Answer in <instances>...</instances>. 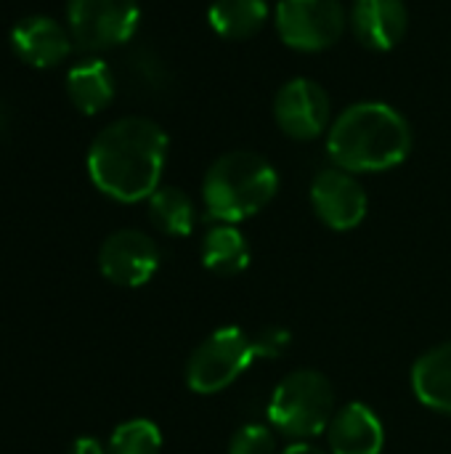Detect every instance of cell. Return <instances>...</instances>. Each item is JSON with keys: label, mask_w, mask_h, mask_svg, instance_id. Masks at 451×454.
I'll list each match as a JSON object with an SVG mask.
<instances>
[{"label": "cell", "mask_w": 451, "mask_h": 454, "mask_svg": "<svg viewBox=\"0 0 451 454\" xmlns=\"http://www.w3.org/2000/svg\"><path fill=\"white\" fill-rule=\"evenodd\" d=\"M348 16L340 0H279L276 29L295 51H327L346 32Z\"/></svg>", "instance_id": "cell-7"}, {"label": "cell", "mask_w": 451, "mask_h": 454, "mask_svg": "<svg viewBox=\"0 0 451 454\" xmlns=\"http://www.w3.org/2000/svg\"><path fill=\"white\" fill-rule=\"evenodd\" d=\"M167 157V136L149 117H120L109 122L88 149L93 186L117 202H141L159 189Z\"/></svg>", "instance_id": "cell-1"}, {"label": "cell", "mask_w": 451, "mask_h": 454, "mask_svg": "<svg viewBox=\"0 0 451 454\" xmlns=\"http://www.w3.org/2000/svg\"><path fill=\"white\" fill-rule=\"evenodd\" d=\"M66 454H106V450L101 447L98 439H93V436H80V439L72 442V447H69V452Z\"/></svg>", "instance_id": "cell-23"}, {"label": "cell", "mask_w": 451, "mask_h": 454, "mask_svg": "<svg viewBox=\"0 0 451 454\" xmlns=\"http://www.w3.org/2000/svg\"><path fill=\"white\" fill-rule=\"evenodd\" d=\"M332 383L316 370L290 372L271 394L268 420L287 439H314L327 431L335 415Z\"/></svg>", "instance_id": "cell-4"}, {"label": "cell", "mask_w": 451, "mask_h": 454, "mask_svg": "<svg viewBox=\"0 0 451 454\" xmlns=\"http://www.w3.org/2000/svg\"><path fill=\"white\" fill-rule=\"evenodd\" d=\"M282 454H332V452H324V450H319V447H314V444H308V442H298V444H290V447H287Z\"/></svg>", "instance_id": "cell-24"}, {"label": "cell", "mask_w": 451, "mask_h": 454, "mask_svg": "<svg viewBox=\"0 0 451 454\" xmlns=\"http://www.w3.org/2000/svg\"><path fill=\"white\" fill-rule=\"evenodd\" d=\"M255 362L253 335L242 327H223L207 335L186 362V386L210 396L226 391Z\"/></svg>", "instance_id": "cell-5"}, {"label": "cell", "mask_w": 451, "mask_h": 454, "mask_svg": "<svg viewBox=\"0 0 451 454\" xmlns=\"http://www.w3.org/2000/svg\"><path fill=\"white\" fill-rule=\"evenodd\" d=\"M162 450V434L152 420L133 418L114 428L106 454H159Z\"/></svg>", "instance_id": "cell-19"}, {"label": "cell", "mask_w": 451, "mask_h": 454, "mask_svg": "<svg viewBox=\"0 0 451 454\" xmlns=\"http://www.w3.org/2000/svg\"><path fill=\"white\" fill-rule=\"evenodd\" d=\"M207 19L221 37L247 40L263 29L268 19V5L266 0H215Z\"/></svg>", "instance_id": "cell-17"}, {"label": "cell", "mask_w": 451, "mask_h": 454, "mask_svg": "<svg viewBox=\"0 0 451 454\" xmlns=\"http://www.w3.org/2000/svg\"><path fill=\"white\" fill-rule=\"evenodd\" d=\"M66 96L82 114H98L114 98V72L104 59H82L66 74Z\"/></svg>", "instance_id": "cell-14"}, {"label": "cell", "mask_w": 451, "mask_h": 454, "mask_svg": "<svg viewBox=\"0 0 451 454\" xmlns=\"http://www.w3.org/2000/svg\"><path fill=\"white\" fill-rule=\"evenodd\" d=\"M311 205L319 221L335 231L356 229L367 215V192L364 186L343 168H327L316 173L311 184Z\"/></svg>", "instance_id": "cell-9"}, {"label": "cell", "mask_w": 451, "mask_h": 454, "mask_svg": "<svg viewBox=\"0 0 451 454\" xmlns=\"http://www.w3.org/2000/svg\"><path fill=\"white\" fill-rule=\"evenodd\" d=\"M98 269L117 287H144L159 269V247L138 229H120L104 239Z\"/></svg>", "instance_id": "cell-8"}, {"label": "cell", "mask_w": 451, "mask_h": 454, "mask_svg": "<svg viewBox=\"0 0 451 454\" xmlns=\"http://www.w3.org/2000/svg\"><path fill=\"white\" fill-rule=\"evenodd\" d=\"M412 388L425 407L451 415V343L431 348L415 362Z\"/></svg>", "instance_id": "cell-15"}, {"label": "cell", "mask_w": 451, "mask_h": 454, "mask_svg": "<svg viewBox=\"0 0 451 454\" xmlns=\"http://www.w3.org/2000/svg\"><path fill=\"white\" fill-rule=\"evenodd\" d=\"M141 19L138 0H69L66 27L77 48L109 51L128 43Z\"/></svg>", "instance_id": "cell-6"}, {"label": "cell", "mask_w": 451, "mask_h": 454, "mask_svg": "<svg viewBox=\"0 0 451 454\" xmlns=\"http://www.w3.org/2000/svg\"><path fill=\"white\" fill-rule=\"evenodd\" d=\"M292 343V335L287 327H263L258 335H253L255 359H276L282 356Z\"/></svg>", "instance_id": "cell-22"}, {"label": "cell", "mask_w": 451, "mask_h": 454, "mask_svg": "<svg viewBox=\"0 0 451 454\" xmlns=\"http://www.w3.org/2000/svg\"><path fill=\"white\" fill-rule=\"evenodd\" d=\"M412 149L407 117L383 101L348 106L330 128L327 152L348 173H380L401 165Z\"/></svg>", "instance_id": "cell-2"}, {"label": "cell", "mask_w": 451, "mask_h": 454, "mask_svg": "<svg viewBox=\"0 0 451 454\" xmlns=\"http://www.w3.org/2000/svg\"><path fill=\"white\" fill-rule=\"evenodd\" d=\"M202 263L215 277H237L250 266V245L234 223L213 226L202 239Z\"/></svg>", "instance_id": "cell-16"}, {"label": "cell", "mask_w": 451, "mask_h": 454, "mask_svg": "<svg viewBox=\"0 0 451 454\" xmlns=\"http://www.w3.org/2000/svg\"><path fill=\"white\" fill-rule=\"evenodd\" d=\"M279 176L274 165L250 149L221 154L205 173L202 200L207 213L223 223H239L260 213L276 194Z\"/></svg>", "instance_id": "cell-3"}, {"label": "cell", "mask_w": 451, "mask_h": 454, "mask_svg": "<svg viewBox=\"0 0 451 454\" xmlns=\"http://www.w3.org/2000/svg\"><path fill=\"white\" fill-rule=\"evenodd\" d=\"M351 27L362 45L372 51H391L401 43L409 27V11L404 0H356L351 11Z\"/></svg>", "instance_id": "cell-12"}, {"label": "cell", "mask_w": 451, "mask_h": 454, "mask_svg": "<svg viewBox=\"0 0 451 454\" xmlns=\"http://www.w3.org/2000/svg\"><path fill=\"white\" fill-rule=\"evenodd\" d=\"M72 43L69 29L51 16H27L11 29V48L35 69L58 67L72 53Z\"/></svg>", "instance_id": "cell-11"}, {"label": "cell", "mask_w": 451, "mask_h": 454, "mask_svg": "<svg viewBox=\"0 0 451 454\" xmlns=\"http://www.w3.org/2000/svg\"><path fill=\"white\" fill-rule=\"evenodd\" d=\"M128 61H130L128 72H130L136 88H141L146 93H162V90L170 88V72H167L165 61L154 51L141 48Z\"/></svg>", "instance_id": "cell-20"}, {"label": "cell", "mask_w": 451, "mask_h": 454, "mask_svg": "<svg viewBox=\"0 0 451 454\" xmlns=\"http://www.w3.org/2000/svg\"><path fill=\"white\" fill-rule=\"evenodd\" d=\"M276 452V439L266 426L250 423L242 426L229 444V454H274Z\"/></svg>", "instance_id": "cell-21"}, {"label": "cell", "mask_w": 451, "mask_h": 454, "mask_svg": "<svg viewBox=\"0 0 451 454\" xmlns=\"http://www.w3.org/2000/svg\"><path fill=\"white\" fill-rule=\"evenodd\" d=\"M327 442L332 454H380L385 431L380 418L359 402L338 410L327 426Z\"/></svg>", "instance_id": "cell-13"}, {"label": "cell", "mask_w": 451, "mask_h": 454, "mask_svg": "<svg viewBox=\"0 0 451 454\" xmlns=\"http://www.w3.org/2000/svg\"><path fill=\"white\" fill-rule=\"evenodd\" d=\"M149 218L167 237H189L197 221V210L183 189L159 186L149 197Z\"/></svg>", "instance_id": "cell-18"}, {"label": "cell", "mask_w": 451, "mask_h": 454, "mask_svg": "<svg viewBox=\"0 0 451 454\" xmlns=\"http://www.w3.org/2000/svg\"><path fill=\"white\" fill-rule=\"evenodd\" d=\"M274 114L279 128L290 138L314 141L330 125V96L319 82L308 77H295L276 93Z\"/></svg>", "instance_id": "cell-10"}]
</instances>
